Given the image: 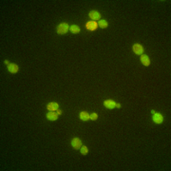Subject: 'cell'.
<instances>
[{
    "mask_svg": "<svg viewBox=\"0 0 171 171\" xmlns=\"http://www.w3.org/2000/svg\"><path fill=\"white\" fill-rule=\"evenodd\" d=\"M47 119L50 121H55L58 119V114H56L54 111H50L47 114Z\"/></svg>",
    "mask_w": 171,
    "mask_h": 171,
    "instance_id": "8fae6325",
    "label": "cell"
},
{
    "mask_svg": "<svg viewBox=\"0 0 171 171\" xmlns=\"http://www.w3.org/2000/svg\"><path fill=\"white\" fill-rule=\"evenodd\" d=\"M5 64L7 65V66H9V65H10L9 64V61H8V60H6V61H5Z\"/></svg>",
    "mask_w": 171,
    "mask_h": 171,
    "instance_id": "ac0fdd59",
    "label": "cell"
},
{
    "mask_svg": "<svg viewBox=\"0 0 171 171\" xmlns=\"http://www.w3.org/2000/svg\"><path fill=\"white\" fill-rule=\"evenodd\" d=\"M141 62L142 63V65L144 66H149L150 65V59L149 57L147 56V55L145 54H142V56H141Z\"/></svg>",
    "mask_w": 171,
    "mask_h": 171,
    "instance_id": "30bf717a",
    "label": "cell"
},
{
    "mask_svg": "<svg viewBox=\"0 0 171 171\" xmlns=\"http://www.w3.org/2000/svg\"><path fill=\"white\" fill-rule=\"evenodd\" d=\"M89 17L92 19V21H96V20H99L101 18V14L97 11H91L89 12Z\"/></svg>",
    "mask_w": 171,
    "mask_h": 171,
    "instance_id": "8992f818",
    "label": "cell"
},
{
    "mask_svg": "<svg viewBox=\"0 0 171 171\" xmlns=\"http://www.w3.org/2000/svg\"><path fill=\"white\" fill-rule=\"evenodd\" d=\"M71 146L76 150L80 149L81 146H82V141H81L79 138H73V139L71 140Z\"/></svg>",
    "mask_w": 171,
    "mask_h": 171,
    "instance_id": "7a4b0ae2",
    "label": "cell"
},
{
    "mask_svg": "<svg viewBox=\"0 0 171 171\" xmlns=\"http://www.w3.org/2000/svg\"><path fill=\"white\" fill-rule=\"evenodd\" d=\"M47 108L50 110V111H55V110H57V109L59 108V104H57V103H50V104H48L47 106Z\"/></svg>",
    "mask_w": 171,
    "mask_h": 171,
    "instance_id": "ba28073f",
    "label": "cell"
},
{
    "mask_svg": "<svg viewBox=\"0 0 171 171\" xmlns=\"http://www.w3.org/2000/svg\"><path fill=\"white\" fill-rule=\"evenodd\" d=\"M18 66L15 64H10L9 66H8V70L11 72V73H17L18 72Z\"/></svg>",
    "mask_w": 171,
    "mask_h": 171,
    "instance_id": "9c48e42d",
    "label": "cell"
},
{
    "mask_svg": "<svg viewBox=\"0 0 171 171\" xmlns=\"http://www.w3.org/2000/svg\"><path fill=\"white\" fill-rule=\"evenodd\" d=\"M152 119H153L154 123H156V124H162L163 123V121H164V117H163V115L160 113H156V112L153 114Z\"/></svg>",
    "mask_w": 171,
    "mask_h": 171,
    "instance_id": "3957f363",
    "label": "cell"
},
{
    "mask_svg": "<svg viewBox=\"0 0 171 171\" xmlns=\"http://www.w3.org/2000/svg\"><path fill=\"white\" fill-rule=\"evenodd\" d=\"M87 28H88V31H95L98 27V24L96 23L95 21H89L87 23Z\"/></svg>",
    "mask_w": 171,
    "mask_h": 171,
    "instance_id": "52a82bcc",
    "label": "cell"
},
{
    "mask_svg": "<svg viewBox=\"0 0 171 171\" xmlns=\"http://www.w3.org/2000/svg\"><path fill=\"white\" fill-rule=\"evenodd\" d=\"M80 151H81V154H83V155H87L88 153V147L86 146V145H82V146H81Z\"/></svg>",
    "mask_w": 171,
    "mask_h": 171,
    "instance_id": "9a60e30c",
    "label": "cell"
},
{
    "mask_svg": "<svg viewBox=\"0 0 171 171\" xmlns=\"http://www.w3.org/2000/svg\"><path fill=\"white\" fill-rule=\"evenodd\" d=\"M133 51L135 52L136 54L141 55V54H142V52H144V48H142V46L140 45V44H135V45L133 46Z\"/></svg>",
    "mask_w": 171,
    "mask_h": 171,
    "instance_id": "277c9868",
    "label": "cell"
},
{
    "mask_svg": "<svg viewBox=\"0 0 171 171\" xmlns=\"http://www.w3.org/2000/svg\"><path fill=\"white\" fill-rule=\"evenodd\" d=\"M104 106L108 109H113L116 107V103L114 102L113 100H106L104 102Z\"/></svg>",
    "mask_w": 171,
    "mask_h": 171,
    "instance_id": "5b68a950",
    "label": "cell"
},
{
    "mask_svg": "<svg viewBox=\"0 0 171 171\" xmlns=\"http://www.w3.org/2000/svg\"><path fill=\"white\" fill-rule=\"evenodd\" d=\"M69 30H70V31L72 33H79L80 32V28H79L77 25H72V26H70Z\"/></svg>",
    "mask_w": 171,
    "mask_h": 171,
    "instance_id": "4fadbf2b",
    "label": "cell"
},
{
    "mask_svg": "<svg viewBox=\"0 0 171 171\" xmlns=\"http://www.w3.org/2000/svg\"><path fill=\"white\" fill-rule=\"evenodd\" d=\"M90 116V119L92 120V121H95V120H97L98 119V114L97 113H92L89 115Z\"/></svg>",
    "mask_w": 171,
    "mask_h": 171,
    "instance_id": "2e32d148",
    "label": "cell"
},
{
    "mask_svg": "<svg viewBox=\"0 0 171 171\" xmlns=\"http://www.w3.org/2000/svg\"><path fill=\"white\" fill-rule=\"evenodd\" d=\"M56 111H57V114H58V115H60V114H62V111H61V110H60V109H57Z\"/></svg>",
    "mask_w": 171,
    "mask_h": 171,
    "instance_id": "e0dca14e",
    "label": "cell"
},
{
    "mask_svg": "<svg viewBox=\"0 0 171 171\" xmlns=\"http://www.w3.org/2000/svg\"><path fill=\"white\" fill-rule=\"evenodd\" d=\"M116 107H118V108H120V107H121V104H116Z\"/></svg>",
    "mask_w": 171,
    "mask_h": 171,
    "instance_id": "d6986e66",
    "label": "cell"
},
{
    "mask_svg": "<svg viewBox=\"0 0 171 171\" xmlns=\"http://www.w3.org/2000/svg\"><path fill=\"white\" fill-rule=\"evenodd\" d=\"M98 26H99L101 28H106L107 26H108V24H107V20H100L99 23H98Z\"/></svg>",
    "mask_w": 171,
    "mask_h": 171,
    "instance_id": "5bb4252c",
    "label": "cell"
},
{
    "mask_svg": "<svg viewBox=\"0 0 171 171\" xmlns=\"http://www.w3.org/2000/svg\"><path fill=\"white\" fill-rule=\"evenodd\" d=\"M80 119L82 120V121H88L90 119V116H89V114L88 113L87 111H82L80 113Z\"/></svg>",
    "mask_w": 171,
    "mask_h": 171,
    "instance_id": "7c38bea8",
    "label": "cell"
},
{
    "mask_svg": "<svg viewBox=\"0 0 171 171\" xmlns=\"http://www.w3.org/2000/svg\"><path fill=\"white\" fill-rule=\"evenodd\" d=\"M69 30V26L68 23H61L59 24V26L57 27V33L58 34H65L68 32Z\"/></svg>",
    "mask_w": 171,
    "mask_h": 171,
    "instance_id": "6da1fadb",
    "label": "cell"
}]
</instances>
